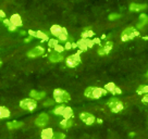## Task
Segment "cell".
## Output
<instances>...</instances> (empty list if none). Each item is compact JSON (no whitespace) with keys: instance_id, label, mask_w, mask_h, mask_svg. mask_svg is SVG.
I'll use <instances>...</instances> for the list:
<instances>
[{"instance_id":"6da1fadb","label":"cell","mask_w":148,"mask_h":139,"mask_svg":"<svg viewBox=\"0 0 148 139\" xmlns=\"http://www.w3.org/2000/svg\"><path fill=\"white\" fill-rule=\"evenodd\" d=\"M106 88H101V87H95V86H89L84 90V96L89 99H99L102 96L107 95Z\"/></svg>"},{"instance_id":"7a4b0ae2","label":"cell","mask_w":148,"mask_h":139,"mask_svg":"<svg viewBox=\"0 0 148 139\" xmlns=\"http://www.w3.org/2000/svg\"><path fill=\"white\" fill-rule=\"evenodd\" d=\"M53 99L57 103H66L71 100V96L68 91H65L63 89L61 88H57L53 90Z\"/></svg>"},{"instance_id":"3957f363","label":"cell","mask_w":148,"mask_h":139,"mask_svg":"<svg viewBox=\"0 0 148 139\" xmlns=\"http://www.w3.org/2000/svg\"><path fill=\"white\" fill-rule=\"evenodd\" d=\"M107 104H108V108L110 109V111L112 112V113H120V112L124 109L123 102L116 97L110 98V99L108 100V102H107Z\"/></svg>"},{"instance_id":"277c9868","label":"cell","mask_w":148,"mask_h":139,"mask_svg":"<svg viewBox=\"0 0 148 139\" xmlns=\"http://www.w3.org/2000/svg\"><path fill=\"white\" fill-rule=\"evenodd\" d=\"M139 35L138 29L134 26H129L125 29H123V32L121 34V39L122 42H129V40H132L133 38L137 37Z\"/></svg>"},{"instance_id":"5b68a950","label":"cell","mask_w":148,"mask_h":139,"mask_svg":"<svg viewBox=\"0 0 148 139\" xmlns=\"http://www.w3.org/2000/svg\"><path fill=\"white\" fill-rule=\"evenodd\" d=\"M20 108L25 111H34L37 108V100L33 98H25L20 101Z\"/></svg>"},{"instance_id":"8992f818","label":"cell","mask_w":148,"mask_h":139,"mask_svg":"<svg viewBox=\"0 0 148 139\" xmlns=\"http://www.w3.org/2000/svg\"><path fill=\"white\" fill-rule=\"evenodd\" d=\"M81 63V51H77L76 53H73L66 58L65 64L68 67H76Z\"/></svg>"},{"instance_id":"52a82bcc","label":"cell","mask_w":148,"mask_h":139,"mask_svg":"<svg viewBox=\"0 0 148 139\" xmlns=\"http://www.w3.org/2000/svg\"><path fill=\"white\" fill-rule=\"evenodd\" d=\"M112 48H113V42H110V40H107L103 45H100V47L98 48V55L99 56H107V55H109L110 53V51L112 50Z\"/></svg>"},{"instance_id":"ba28073f","label":"cell","mask_w":148,"mask_h":139,"mask_svg":"<svg viewBox=\"0 0 148 139\" xmlns=\"http://www.w3.org/2000/svg\"><path fill=\"white\" fill-rule=\"evenodd\" d=\"M79 119L86 125H92L96 122V117L92 115V113H88V112H82L79 114Z\"/></svg>"},{"instance_id":"9c48e42d","label":"cell","mask_w":148,"mask_h":139,"mask_svg":"<svg viewBox=\"0 0 148 139\" xmlns=\"http://www.w3.org/2000/svg\"><path fill=\"white\" fill-rule=\"evenodd\" d=\"M49 122V115L47 113H40L35 120V125L38 127H44Z\"/></svg>"},{"instance_id":"30bf717a","label":"cell","mask_w":148,"mask_h":139,"mask_svg":"<svg viewBox=\"0 0 148 139\" xmlns=\"http://www.w3.org/2000/svg\"><path fill=\"white\" fill-rule=\"evenodd\" d=\"M44 52H45V48H44V47L36 46L28 51L27 57L28 58H38V57L42 56V55H44Z\"/></svg>"},{"instance_id":"8fae6325","label":"cell","mask_w":148,"mask_h":139,"mask_svg":"<svg viewBox=\"0 0 148 139\" xmlns=\"http://www.w3.org/2000/svg\"><path fill=\"white\" fill-rule=\"evenodd\" d=\"M48 58H49V61H50L51 63H58V62H61V61L64 60V57H63V55L61 53V52H59V51H51L50 53H49V56H48Z\"/></svg>"},{"instance_id":"7c38bea8","label":"cell","mask_w":148,"mask_h":139,"mask_svg":"<svg viewBox=\"0 0 148 139\" xmlns=\"http://www.w3.org/2000/svg\"><path fill=\"white\" fill-rule=\"evenodd\" d=\"M94 44H95V42H94V40H90L89 38H82L81 40L77 42V47H79V49H81V51H82V50H86L88 48L92 47Z\"/></svg>"},{"instance_id":"4fadbf2b","label":"cell","mask_w":148,"mask_h":139,"mask_svg":"<svg viewBox=\"0 0 148 139\" xmlns=\"http://www.w3.org/2000/svg\"><path fill=\"white\" fill-rule=\"evenodd\" d=\"M105 88L108 93H111L112 95H121L122 90H121L114 83H108L105 85Z\"/></svg>"},{"instance_id":"5bb4252c","label":"cell","mask_w":148,"mask_h":139,"mask_svg":"<svg viewBox=\"0 0 148 139\" xmlns=\"http://www.w3.org/2000/svg\"><path fill=\"white\" fill-rule=\"evenodd\" d=\"M10 22L11 24H13L14 26H16V27H21L22 25H23V22H22V18H21V15L20 14H12L11 15V18H10Z\"/></svg>"},{"instance_id":"9a60e30c","label":"cell","mask_w":148,"mask_h":139,"mask_svg":"<svg viewBox=\"0 0 148 139\" xmlns=\"http://www.w3.org/2000/svg\"><path fill=\"white\" fill-rule=\"evenodd\" d=\"M64 31V27H62L60 25H58V24H55V25H52L50 27V33L51 35H53L56 38H58L59 36L61 35V33Z\"/></svg>"},{"instance_id":"2e32d148","label":"cell","mask_w":148,"mask_h":139,"mask_svg":"<svg viewBox=\"0 0 148 139\" xmlns=\"http://www.w3.org/2000/svg\"><path fill=\"white\" fill-rule=\"evenodd\" d=\"M147 9V5H144V3H131L130 5V11L132 12H139V11H143V10Z\"/></svg>"},{"instance_id":"e0dca14e","label":"cell","mask_w":148,"mask_h":139,"mask_svg":"<svg viewBox=\"0 0 148 139\" xmlns=\"http://www.w3.org/2000/svg\"><path fill=\"white\" fill-rule=\"evenodd\" d=\"M146 24H148V15H146L145 13L140 14L138 18V23H137L136 28L142 29V28H144V26H146Z\"/></svg>"},{"instance_id":"ac0fdd59","label":"cell","mask_w":148,"mask_h":139,"mask_svg":"<svg viewBox=\"0 0 148 139\" xmlns=\"http://www.w3.org/2000/svg\"><path fill=\"white\" fill-rule=\"evenodd\" d=\"M29 96L31 98L35 99V100H42L46 97V93L45 91H37V90H32L29 93Z\"/></svg>"},{"instance_id":"d6986e66","label":"cell","mask_w":148,"mask_h":139,"mask_svg":"<svg viewBox=\"0 0 148 139\" xmlns=\"http://www.w3.org/2000/svg\"><path fill=\"white\" fill-rule=\"evenodd\" d=\"M74 124L73 120H72V117L71 119H63V120L60 122V127L61 128H63V129H69L70 127H72Z\"/></svg>"},{"instance_id":"ffe728a7","label":"cell","mask_w":148,"mask_h":139,"mask_svg":"<svg viewBox=\"0 0 148 139\" xmlns=\"http://www.w3.org/2000/svg\"><path fill=\"white\" fill-rule=\"evenodd\" d=\"M23 125H24L23 122H18V121H12V122H8V123H7V127H8L10 130L18 129L20 127H22Z\"/></svg>"},{"instance_id":"44dd1931","label":"cell","mask_w":148,"mask_h":139,"mask_svg":"<svg viewBox=\"0 0 148 139\" xmlns=\"http://www.w3.org/2000/svg\"><path fill=\"white\" fill-rule=\"evenodd\" d=\"M53 130L52 128H45V129L42 130V134H40V137L42 139H51L53 138Z\"/></svg>"},{"instance_id":"7402d4cb","label":"cell","mask_w":148,"mask_h":139,"mask_svg":"<svg viewBox=\"0 0 148 139\" xmlns=\"http://www.w3.org/2000/svg\"><path fill=\"white\" fill-rule=\"evenodd\" d=\"M61 116H62L63 119H71V117L73 116V110H72L70 107H64Z\"/></svg>"},{"instance_id":"603a6c76","label":"cell","mask_w":148,"mask_h":139,"mask_svg":"<svg viewBox=\"0 0 148 139\" xmlns=\"http://www.w3.org/2000/svg\"><path fill=\"white\" fill-rule=\"evenodd\" d=\"M10 114H11V113H10V111L7 109V108H5V107H0V120L9 117Z\"/></svg>"},{"instance_id":"cb8c5ba5","label":"cell","mask_w":148,"mask_h":139,"mask_svg":"<svg viewBox=\"0 0 148 139\" xmlns=\"http://www.w3.org/2000/svg\"><path fill=\"white\" fill-rule=\"evenodd\" d=\"M136 93L138 95H146V93H148V85H140V86H138Z\"/></svg>"},{"instance_id":"d4e9b609","label":"cell","mask_w":148,"mask_h":139,"mask_svg":"<svg viewBox=\"0 0 148 139\" xmlns=\"http://www.w3.org/2000/svg\"><path fill=\"white\" fill-rule=\"evenodd\" d=\"M63 109H64V106H63V104H59V106H57V107L53 109L52 113H53L55 115H61L62 112H63Z\"/></svg>"},{"instance_id":"484cf974","label":"cell","mask_w":148,"mask_h":139,"mask_svg":"<svg viewBox=\"0 0 148 139\" xmlns=\"http://www.w3.org/2000/svg\"><path fill=\"white\" fill-rule=\"evenodd\" d=\"M95 34L92 31H90L89 28H85V31L82 33V38H92Z\"/></svg>"},{"instance_id":"4316f807","label":"cell","mask_w":148,"mask_h":139,"mask_svg":"<svg viewBox=\"0 0 148 139\" xmlns=\"http://www.w3.org/2000/svg\"><path fill=\"white\" fill-rule=\"evenodd\" d=\"M36 38H39V39H42V40H49V38H48V35H47L46 33L44 32H40V31H37L36 32Z\"/></svg>"},{"instance_id":"83f0119b","label":"cell","mask_w":148,"mask_h":139,"mask_svg":"<svg viewBox=\"0 0 148 139\" xmlns=\"http://www.w3.org/2000/svg\"><path fill=\"white\" fill-rule=\"evenodd\" d=\"M48 45H49L50 48H53V49H55V48H57V46L59 45V42H58L57 39H49V40H48Z\"/></svg>"},{"instance_id":"f1b7e54d","label":"cell","mask_w":148,"mask_h":139,"mask_svg":"<svg viewBox=\"0 0 148 139\" xmlns=\"http://www.w3.org/2000/svg\"><path fill=\"white\" fill-rule=\"evenodd\" d=\"M120 18H121V14H119V13H111V14H109V16H108L109 21H116V20L120 19Z\"/></svg>"},{"instance_id":"f546056e","label":"cell","mask_w":148,"mask_h":139,"mask_svg":"<svg viewBox=\"0 0 148 139\" xmlns=\"http://www.w3.org/2000/svg\"><path fill=\"white\" fill-rule=\"evenodd\" d=\"M55 99H48L46 101L42 103V106L44 107H51V106H53V103H55Z\"/></svg>"},{"instance_id":"4dcf8cb0","label":"cell","mask_w":148,"mask_h":139,"mask_svg":"<svg viewBox=\"0 0 148 139\" xmlns=\"http://www.w3.org/2000/svg\"><path fill=\"white\" fill-rule=\"evenodd\" d=\"M65 137L64 134H62V133H56L53 134V138L55 139H63Z\"/></svg>"},{"instance_id":"1f68e13d","label":"cell","mask_w":148,"mask_h":139,"mask_svg":"<svg viewBox=\"0 0 148 139\" xmlns=\"http://www.w3.org/2000/svg\"><path fill=\"white\" fill-rule=\"evenodd\" d=\"M3 19H5V13L2 10H0V20H3Z\"/></svg>"},{"instance_id":"d6a6232c","label":"cell","mask_w":148,"mask_h":139,"mask_svg":"<svg viewBox=\"0 0 148 139\" xmlns=\"http://www.w3.org/2000/svg\"><path fill=\"white\" fill-rule=\"evenodd\" d=\"M142 101L144 103H148V93H146V96H144L143 99H142Z\"/></svg>"},{"instance_id":"836d02e7","label":"cell","mask_w":148,"mask_h":139,"mask_svg":"<svg viewBox=\"0 0 148 139\" xmlns=\"http://www.w3.org/2000/svg\"><path fill=\"white\" fill-rule=\"evenodd\" d=\"M31 39H32V36H31V37H28V38H26V39H25V42H28Z\"/></svg>"},{"instance_id":"e575fe53","label":"cell","mask_w":148,"mask_h":139,"mask_svg":"<svg viewBox=\"0 0 148 139\" xmlns=\"http://www.w3.org/2000/svg\"><path fill=\"white\" fill-rule=\"evenodd\" d=\"M135 136V133H130V137H134Z\"/></svg>"},{"instance_id":"d590c367","label":"cell","mask_w":148,"mask_h":139,"mask_svg":"<svg viewBox=\"0 0 148 139\" xmlns=\"http://www.w3.org/2000/svg\"><path fill=\"white\" fill-rule=\"evenodd\" d=\"M1 64H2V62H1V61H0V66H1Z\"/></svg>"},{"instance_id":"8d00e7d4","label":"cell","mask_w":148,"mask_h":139,"mask_svg":"<svg viewBox=\"0 0 148 139\" xmlns=\"http://www.w3.org/2000/svg\"><path fill=\"white\" fill-rule=\"evenodd\" d=\"M147 76H148V72H147Z\"/></svg>"}]
</instances>
